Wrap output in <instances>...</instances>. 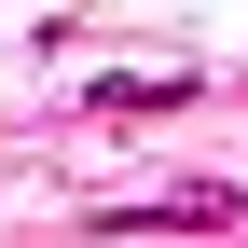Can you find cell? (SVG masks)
<instances>
[{"mask_svg":"<svg viewBox=\"0 0 248 248\" xmlns=\"http://www.w3.org/2000/svg\"><path fill=\"white\" fill-rule=\"evenodd\" d=\"M97 110H179V69H110Z\"/></svg>","mask_w":248,"mask_h":248,"instance_id":"obj_1","label":"cell"}]
</instances>
